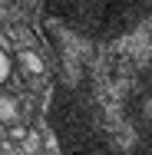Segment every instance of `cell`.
I'll return each mask as SVG.
<instances>
[{
  "label": "cell",
  "instance_id": "obj_1",
  "mask_svg": "<svg viewBox=\"0 0 152 155\" xmlns=\"http://www.w3.org/2000/svg\"><path fill=\"white\" fill-rule=\"evenodd\" d=\"M17 99L13 96H0V122H13L17 119Z\"/></svg>",
  "mask_w": 152,
  "mask_h": 155
},
{
  "label": "cell",
  "instance_id": "obj_2",
  "mask_svg": "<svg viewBox=\"0 0 152 155\" xmlns=\"http://www.w3.org/2000/svg\"><path fill=\"white\" fill-rule=\"evenodd\" d=\"M20 63H23V66H27V69H33V73H43V63L36 60V56H33V53H20Z\"/></svg>",
  "mask_w": 152,
  "mask_h": 155
},
{
  "label": "cell",
  "instance_id": "obj_3",
  "mask_svg": "<svg viewBox=\"0 0 152 155\" xmlns=\"http://www.w3.org/2000/svg\"><path fill=\"white\" fill-rule=\"evenodd\" d=\"M7 76H10V56H7L3 50H0V83H3Z\"/></svg>",
  "mask_w": 152,
  "mask_h": 155
}]
</instances>
